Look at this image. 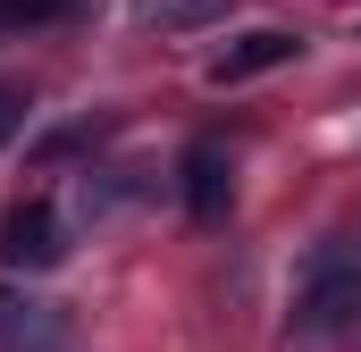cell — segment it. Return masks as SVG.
<instances>
[{
  "label": "cell",
  "instance_id": "7",
  "mask_svg": "<svg viewBox=\"0 0 361 352\" xmlns=\"http://www.w3.org/2000/svg\"><path fill=\"white\" fill-rule=\"evenodd\" d=\"M0 327H25V310H17V302H8V294H0Z\"/></svg>",
  "mask_w": 361,
  "mask_h": 352
},
{
  "label": "cell",
  "instance_id": "6",
  "mask_svg": "<svg viewBox=\"0 0 361 352\" xmlns=\"http://www.w3.org/2000/svg\"><path fill=\"white\" fill-rule=\"evenodd\" d=\"M17 126H25V92H17V84H0V143H8Z\"/></svg>",
  "mask_w": 361,
  "mask_h": 352
},
{
  "label": "cell",
  "instance_id": "5",
  "mask_svg": "<svg viewBox=\"0 0 361 352\" xmlns=\"http://www.w3.org/2000/svg\"><path fill=\"white\" fill-rule=\"evenodd\" d=\"M85 0H0V34H17V25H59V17H76Z\"/></svg>",
  "mask_w": 361,
  "mask_h": 352
},
{
  "label": "cell",
  "instance_id": "3",
  "mask_svg": "<svg viewBox=\"0 0 361 352\" xmlns=\"http://www.w3.org/2000/svg\"><path fill=\"white\" fill-rule=\"evenodd\" d=\"M177 176H185V210H193V218H227V201H235V168H227L219 143H185Z\"/></svg>",
  "mask_w": 361,
  "mask_h": 352
},
{
  "label": "cell",
  "instance_id": "4",
  "mask_svg": "<svg viewBox=\"0 0 361 352\" xmlns=\"http://www.w3.org/2000/svg\"><path fill=\"white\" fill-rule=\"evenodd\" d=\"M235 0H135L126 17L143 25V34H193V25H219Z\"/></svg>",
  "mask_w": 361,
  "mask_h": 352
},
{
  "label": "cell",
  "instance_id": "1",
  "mask_svg": "<svg viewBox=\"0 0 361 352\" xmlns=\"http://www.w3.org/2000/svg\"><path fill=\"white\" fill-rule=\"evenodd\" d=\"M59 252H68V235H59V210H51L42 193L0 218V260L8 268H59Z\"/></svg>",
  "mask_w": 361,
  "mask_h": 352
},
{
  "label": "cell",
  "instance_id": "2",
  "mask_svg": "<svg viewBox=\"0 0 361 352\" xmlns=\"http://www.w3.org/2000/svg\"><path fill=\"white\" fill-rule=\"evenodd\" d=\"M302 42L286 34V25H252V34H235L227 51H210V84H252V76H269V68H286Z\"/></svg>",
  "mask_w": 361,
  "mask_h": 352
}]
</instances>
